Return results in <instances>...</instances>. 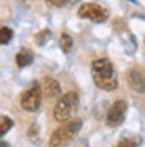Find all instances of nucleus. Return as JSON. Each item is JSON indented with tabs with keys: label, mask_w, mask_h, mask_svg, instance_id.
I'll return each instance as SVG.
<instances>
[{
	"label": "nucleus",
	"mask_w": 145,
	"mask_h": 147,
	"mask_svg": "<svg viewBox=\"0 0 145 147\" xmlns=\"http://www.w3.org/2000/svg\"><path fill=\"white\" fill-rule=\"evenodd\" d=\"M42 90H44V95L47 99H57L60 95V84L55 79H45Z\"/></svg>",
	"instance_id": "8"
},
{
	"label": "nucleus",
	"mask_w": 145,
	"mask_h": 147,
	"mask_svg": "<svg viewBox=\"0 0 145 147\" xmlns=\"http://www.w3.org/2000/svg\"><path fill=\"white\" fill-rule=\"evenodd\" d=\"M12 37H13V30L9 27H2L0 28V44L2 45H7L10 40H12Z\"/></svg>",
	"instance_id": "12"
},
{
	"label": "nucleus",
	"mask_w": 145,
	"mask_h": 147,
	"mask_svg": "<svg viewBox=\"0 0 145 147\" xmlns=\"http://www.w3.org/2000/svg\"><path fill=\"white\" fill-rule=\"evenodd\" d=\"M92 79L95 85L102 90H115L118 87L117 74L113 70V65L109 59H97L92 62Z\"/></svg>",
	"instance_id": "1"
},
{
	"label": "nucleus",
	"mask_w": 145,
	"mask_h": 147,
	"mask_svg": "<svg viewBox=\"0 0 145 147\" xmlns=\"http://www.w3.org/2000/svg\"><path fill=\"white\" fill-rule=\"evenodd\" d=\"M79 17L87 18L95 24H102L109 18V10L97 5V3H83L79 7Z\"/></svg>",
	"instance_id": "5"
},
{
	"label": "nucleus",
	"mask_w": 145,
	"mask_h": 147,
	"mask_svg": "<svg viewBox=\"0 0 145 147\" xmlns=\"http://www.w3.org/2000/svg\"><path fill=\"white\" fill-rule=\"evenodd\" d=\"M128 85L132 87V90L138 94H145V72L140 69H130L127 74Z\"/></svg>",
	"instance_id": "7"
},
{
	"label": "nucleus",
	"mask_w": 145,
	"mask_h": 147,
	"mask_svg": "<svg viewBox=\"0 0 145 147\" xmlns=\"http://www.w3.org/2000/svg\"><path fill=\"white\" fill-rule=\"evenodd\" d=\"M0 147H10V144L5 142V140H2V142H0Z\"/></svg>",
	"instance_id": "16"
},
{
	"label": "nucleus",
	"mask_w": 145,
	"mask_h": 147,
	"mask_svg": "<svg viewBox=\"0 0 145 147\" xmlns=\"http://www.w3.org/2000/svg\"><path fill=\"white\" fill-rule=\"evenodd\" d=\"M15 60H17L18 67L23 69V67H27V65H30L32 62H34V54H32L30 50H27V49H23V50H20V52L17 54Z\"/></svg>",
	"instance_id": "9"
},
{
	"label": "nucleus",
	"mask_w": 145,
	"mask_h": 147,
	"mask_svg": "<svg viewBox=\"0 0 145 147\" xmlns=\"http://www.w3.org/2000/svg\"><path fill=\"white\" fill-rule=\"evenodd\" d=\"M113 147H138L137 139H120Z\"/></svg>",
	"instance_id": "14"
},
{
	"label": "nucleus",
	"mask_w": 145,
	"mask_h": 147,
	"mask_svg": "<svg viewBox=\"0 0 145 147\" xmlns=\"http://www.w3.org/2000/svg\"><path fill=\"white\" fill-rule=\"evenodd\" d=\"M127 109H128L127 100H124V99L115 100L110 105L109 112H107V119H105L107 125H109V127H117V125H120V124L125 120Z\"/></svg>",
	"instance_id": "6"
},
{
	"label": "nucleus",
	"mask_w": 145,
	"mask_h": 147,
	"mask_svg": "<svg viewBox=\"0 0 145 147\" xmlns=\"http://www.w3.org/2000/svg\"><path fill=\"white\" fill-rule=\"evenodd\" d=\"M72 45H73L72 37L68 35V34H62V35H60V49L64 50L65 54H68V52L72 50Z\"/></svg>",
	"instance_id": "11"
},
{
	"label": "nucleus",
	"mask_w": 145,
	"mask_h": 147,
	"mask_svg": "<svg viewBox=\"0 0 145 147\" xmlns=\"http://www.w3.org/2000/svg\"><path fill=\"white\" fill-rule=\"evenodd\" d=\"M42 95H44V90H42L40 84L35 80L27 90L22 94L20 104H22V107H23L25 110H28V112H35V110L40 107V104H42Z\"/></svg>",
	"instance_id": "4"
},
{
	"label": "nucleus",
	"mask_w": 145,
	"mask_h": 147,
	"mask_svg": "<svg viewBox=\"0 0 145 147\" xmlns=\"http://www.w3.org/2000/svg\"><path fill=\"white\" fill-rule=\"evenodd\" d=\"M12 127H13V120L7 115H2L0 117V136H5Z\"/></svg>",
	"instance_id": "10"
},
{
	"label": "nucleus",
	"mask_w": 145,
	"mask_h": 147,
	"mask_svg": "<svg viewBox=\"0 0 145 147\" xmlns=\"http://www.w3.org/2000/svg\"><path fill=\"white\" fill-rule=\"evenodd\" d=\"M130 2H137V0H130Z\"/></svg>",
	"instance_id": "17"
},
{
	"label": "nucleus",
	"mask_w": 145,
	"mask_h": 147,
	"mask_svg": "<svg viewBox=\"0 0 145 147\" xmlns=\"http://www.w3.org/2000/svg\"><path fill=\"white\" fill-rule=\"evenodd\" d=\"M45 2L52 7H65V5H72L77 0H45Z\"/></svg>",
	"instance_id": "15"
},
{
	"label": "nucleus",
	"mask_w": 145,
	"mask_h": 147,
	"mask_svg": "<svg viewBox=\"0 0 145 147\" xmlns=\"http://www.w3.org/2000/svg\"><path fill=\"white\" fill-rule=\"evenodd\" d=\"M50 37H52V32H50L48 28H44V30H40V32L35 35V42L38 44V45H44L45 42L50 40Z\"/></svg>",
	"instance_id": "13"
},
{
	"label": "nucleus",
	"mask_w": 145,
	"mask_h": 147,
	"mask_svg": "<svg viewBox=\"0 0 145 147\" xmlns=\"http://www.w3.org/2000/svg\"><path fill=\"white\" fill-rule=\"evenodd\" d=\"M79 107V95L77 92H67L64 95H60V99L57 100L54 107V119L60 124H64L67 120L72 119L75 110Z\"/></svg>",
	"instance_id": "2"
},
{
	"label": "nucleus",
	"mask_w": 145,
	"mask_h": 147,
	"mask_svg": "<svg viewBox=\"0 0 145 147\" xmlns=\"http://www.w3.org/2000/svg\"><path fill=\"white\" fill-rule=\"evenodd\" d=\"M82 129V120L80 119H73L68 124H65L62 127H58L57 130H54V134L50 136L48 144L50 147H67L73 139L77 137V134Z\"/></svg>",
	"instance_id": "3"
}]
</instances>
